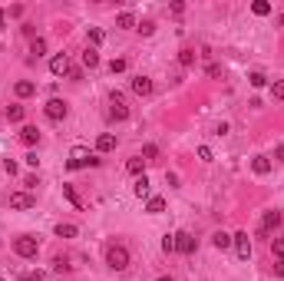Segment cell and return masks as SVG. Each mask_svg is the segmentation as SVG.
<instances>
[{
  "mask_svg": "<svg viewBox=\"0 0 284 281\" xmlns=\"http://www.w3.org/2000/svg\"><path fill=\"white\" fill-rule=\"evenodd\" d=\"M106 265L112 271H126L129 268V248L126 245H106Z\"/></svg>",
  "mask_w": 284,
  "mask_h": 281,
  "instance_id": "1",
  "label": "cell"
},
{
  "mask_svg": "<svg viewBox=\"0 0 284 281\" xmlns=\"http://www.w3.org/2000/svg\"><path fill=\"white\" fill-rule=\"evenodd\" d=\"M66 166H70V169L99 166V156H96V153H89L86 146H76V149H70V159H66Z\"/></svg>",
  "mask_w": 284,
  "mask_h": 281,
  "instance_id": "2",
  "label": "cell"
},
{
  "mask_svg": "<svg viewBox=\"0 0 284 281\" xmlns=\"http://www.w3.org/2000/svg\"><path fill=\"white\" fill-rule=\"evenodd\" d=\"M14 255L17 258H37L40 255V241L33 238V235H20V238H14Z\"/></svg>",
  "mask_w": 284,
  "mask_h": 281,
  "instance_id": "3",
  "label": "cell"
},
{
  "mask_svg": "<svg viewBox=\"0 0 284 281\" xmlns=\"http://www.w3.org/2000/svg\"><path fill=\"white\" fill-rule=\"evenodd\" d=\"M43 112H47V119L60 122V119H66V112H70V106H66V99L53 96V99H47V106H43Z\"/></svg>",
  "mask_w": 284,
  "mask_h": 281,
  "instance_id": "4",
  "label": "cell"
},
{
  "mask_svg": "<svg viewBox=\"0 0 284 281\" xmlns=\"http://www.w3.org/2000/svg\"><path fill=\"white\" fill-rule=\"evenodd\" d=\"M109 119L112 122H126L129 119V106H126V99L119 96V93H112V99H109Z\"/></svg>",
  "mask_w": 284,
  "mask_h": 281,
  "instance_id": "5",
  "label": "cell"
},
{
  "mask_svg": "<svg viewBox=\"0 0 284 281\" xmlns=\"http://www.w3.org/2000/svg\"><path fill=\"white\" fill-rule=\"evenodd\" d=\"M231 245H235V251H238V258H241V261H248V258H251V238H248V232L231 235Z\"/></svg>",
  "mask_w": 284,
  "mask_h": 281,
  "instance_id": "6",
  "label": "cell"
},
{
  "mask_svg": "<svg viewBox=\"0 0 284 281\" xmlns=\"http://www.w3.org/2000/svg\"><path fill=\"white\" fill-rule=\"evenodd\" d=\"M70 56L66 53H56L53 60H50V73H53V76H70Z\"/></svg>",
  "mask_w": 284,
  "mask_h": 281,
  "instance_id": "7",
  "label": "cell"
},
{
  "mask_svg": "<svg viewBox=\"0 0 284 281\" xmlns=\"http://www.w3.org/2000/svg\"><path fill=\"white\" fill-rule=\"evenodd\" d=\"M33 205H37V199H33L30 192H10V209H33Z\"/></svg>",
  "mask_w": 284,
  "mask_h": 281,
  "instance_id": "8",
  "label": "cell"
},
{
  "mask_svg": "<svg viewBox=\"0 0 284 281\" xmlns=\"http://www.w3.org/2000/svg\"><path fill=\"white\" fill-rule=\"evenodd\" d=\"M281 222H284V212H277V209L264 212V218H261V235L271 232V228H281Z\"/></svg>",
  "mask_w": 284,
  "mask_h": 281,
  "instance_id": "9",
  "label": "cell"
},
{
  "mask_svg": "<svg viewBox=\"0 0 284 281\" xmlns=\"http://www.w3.org/2000/svg\"><path fill=\"white\" fill-rule=\"evenodd\" d=\"M175 251H182V255H192V251H195V238H192L189 232H175Z\"/></svg>",
  "mask_w": 284,
  "mask_h": 281,
  "instance_id": "10",
  "label": "cell"
},
{
  "mask_svg": "<svg viewBox=\"0 0 284 281\" xmlns=\"http://www.w3.org/2000/svg\"><path fill=\"white\" fill-rule=\"evenodd\" d=\"M132 93H135V96H149V93H152V80H149V76H135V80H132Z\"/></svg>",
  "mask_w": 284,
  "mask_h": 281,
  "instance_id": "11",
  "label": "cell"
},
{
  "mask_svg": "<svg viewBox=\"0 0 284 281\" xmlns=\"http://www.w3.org/2000/svg\"><path fill=\"white\" fill-rule=\"evenodd\" d=\"M20 143H24V146H37L40 143V129L37 126H24V129H20Z\"/></svg>",
  "mask_w": 284,
  "mask_h": 281,
  "instance_id": "12",
  "label": "cell"
},
{
  "mask_svg": "<svg viewBox=\"0 0 284 281\" xmlns=\"http://www.w3.org/2000/svg\"><path fill=\"white\" fill-rule=\"evenodd\" d=\"M112 149H116V136L112 132H103L96 139V153H112Z\"/></svg>",
  "mask_w": 284,
  "mask_h": 281,
  "instance_id": "13",
  "label": "cell"
},
{
  "mask_svg": "<svg viewBox=\"0 0 284 281\" xmlns=\"http://www.w3.org/2000/svg\"><path fill=\"white\" fill-rule=\"evenodd\" d=\"M14 93H17L20 99H30L33 93H37V83H30V80H20V83L14 86Z\"/></svg>",
  "mask_w": 284,
  "mask_h": 281,
  "instance_id": "14",
  "label": "cell"
},
{
  "mask_svg": "<svg viewBox=\"0 0 284 281\" xmlns=\"http://www.w3.org/2000/svg\"><path fill=\"white\" fill-rule=\"evenodd\" d=\"M53 232H56V238H76V232H79V228H76L73 222H60V225L53 228Z\"/></svg>",
  "mask_w": 284,
  "mask_h": 281,
  "instance_id": "15",
  "label": "cell"
},
{
  "mask_svg": "<svg viewBox=\"0 0 284 281\" xmlns=\"http://www.w3.org/2000/svg\"><path fill=\"white\" fill-rule=\"evenodd\" d=\"M251 169L258 172V176H268V172H271V159H268V156H254V159H251Z\"/></svg>",
  "mask_w": 284,
  "mask_h": 281,
  "instance_id": "16",
  "label": "cell"
},
{
  "mask_svg": "<svg viewBox=\"0 0 284 281\" xmlns=\"http://www.w3.org/2000/svg\"><path fill=\"white\" fill-rule=\"evenodd\" d=\"M132 192L139 195V199H149V192H152L149 179H146V176H139V179H135V185H132Z\"/></svg>",
  "mask_w": 284,
  "mask_h": 281,
  "instance_id": "17",
  "label": "cell"
},
{
  "mask_svg": "<svg viewBox=\"0 0 284 281\" xmlns=\"http://www.w3.org/2000/svg\"><path fill=\"white\" fill-rule=\"evenodd\" d=\"M146 212H152V215L166 212V199H162V195H149V202H146Z\"/></svg>",
  "mask_w": 284,
  "mask_h": 281,
  "instance_id": "18",
  "label": "cell"
},
{
  "mask_svg": "<svg viewBox=\"0 0 284 281\" xmlns=\"http://www.w3.org/2000/svg\"><path fill=\"white\" fill-rule=\"evenodd\" d=\"M4 116H7L10 122H24V116H27V109L20 103H14V106H7V112H4Z\"/></svg>",
  "mask_w": 284,
  "mask_h": 281,
  "instance_id": "19",
  "label": "cell"
},
{
  "mask_svg": "<svg viewBox=\"0 0 284 281\" xmlns=\"http://www.w3.org/2000/svg\"><path fill=\"white\" fill-rule=\"evenodd\" d=\"M116 27H119V30H132V27H135V17L129 14V10H122V14L116 17Z\"/></svg>",
  "mask_w": 284,
  "mask_h": 281,
  "instance_id": "20",
  "label": "cell"
},
{
  "mask_svg": "<svg viewBox=\"0 0 284 281\" xmlns=\"http://www.w3.org/2000/svg\"><path fill=\"white\" fill-rule=\"evenodd\" d=\"M212 245H215L218 251L231 248V235H225V232H215V235H212Z\"/></svg>",
  "mask_w": 284,
  "mask_h": 281,
  "instance_id": "21",
  "label": "cell"
},
{
  "mask_svg": "<svg viewBox=\"0 0 284 281\" xmlns=\"http://www.w3.org/2000/svg\"><path fill=\"white\" fill-rule=\"evenodd\" d=\"M83 66H86V70H96V66H99V53H96L93 47H86V53H83Z\"/></svg>",
  "mask_w": 284,
  "mask_h": 281,
  "instance_id": "22",
  "label": "cell"
},
{
  "mask_svg": "<svg viewBox=\"0 0 284 281\" xmlns=\"http://www.w3.org/2000/svg\"><path fill=\"white\" fill-rule=\"evenodd\" d=\"M179 66H185V70H189V66H195V50H179Z\"/></svg>",
  "mask_w": 284,
  "mask_h": 281,
  "instance_id": "23",
  "label": "cell"
},
{
  "mask_svg": "<svg viewBox=\"0 0 284 281\" xmlns=\"http://www.w3.org/2000/svg\"><path fill=\"white\" fill-rule=\"evenodd\" d=\"M251 14L254 17H268L271 14V4H268V0H254V4H251Z\"/></svg>",
  "mask_w": 284,
  "mask_h": 281,
  "instance_id": "24",
  "label": "cell"
},
{
  "mask_svg": "<svg viewBox=\"0 0 284 281\" xmlns=\"http://www.w3.org/2000/svg\"><path fill=\"white\" fill-rule=\"evenodd\" d=\"M86 37H89V43H93V50L99 47V43H103V40H106V33L99 30V27H89V30H86Z\"/></svg>",
  "mask_w": 284,
  "mask_h": 281,
  "instance_id": "25",
  "label": "cell"
},
{
  "mask_svg": "<svg viewBox=\"0 0 284 281\" xmlns=\"http://www.w3.org/2000/svg\"><path fill=\"white\" fill-rule=\"evenodd\" d=\"M63 195H66V202H70V205H76V209H83V199H79V195H76V189H73V185H63Z\"/></svg>",
  "mask_w": 284,
  "mask_h": 281,
  "instance_id": "26",
  "label": "cell"
},
{
  "mask_svg": "<svg viewBox=\"0 0 284 281\" xmlns=\"http://www.w3.org/2000/svg\"><path fill=\"white\" fill-rule=\"evenodd\" d=\"M156 156H159V146L156 143H146V146H142V162H152Z\"/></svg>",
  "mask_w": 284,
  "mask_h": 281,
  "instance_id": "27",
  "label": "cell"
},
{
  "mask_svg": "<svg viewBox=\"0 0 284 281\" xmlns=\"http://www.w3.org/2000/svg\"><path fill=\"white\" fill-rule=\"evenodd\" d=\"M126 169H129V172H132V176H146V172H142V169H146V162H142V156H139V159H129V162H126Z\"/></svg>",
  "mask_w": 284,
  "mask_h": 281,
  "instance_id": "28",
  "label": "cell"
},
{
  "mask_svg": "<svg viewBox=\"0 0 284 281\" xmlns=\"http://www.w3.org/2000/svg\"><path fill=\"white\" fill-rule=\"evenodd\" d=\"M30 53L33 56H43V53H47V40H40V37H37V40L30 43Z\"/></svg>",
  "mask_w": 284,
  "mask_h": 281,
  "instance_id": "29",
  "label": "cell"
},
{
  "mask_svg": "<svg viewBox=\"0 0 284 281\" xmlns=\"http://www.w3.org/2000/svg\"><path fill=\"white\" fill-rule=\"evenodd\" d=\"M271 251L277 255V261H284V238H271Z\"/></svg>",
  "mask_w": 284,
  "mask_h": 281,
  "instance_id": "30",
  "label": "cell"
},
{
  "mask_svg": "<svg viewBox=\"0 0 284 281\" xmlns=\"http://www.w3.org/2000/svg\"><path fill=\"white\" fill-rule=\"evenodd\" d=\"M271 96H274V99H284V80H274V83H271Z\"/></svg>",
  "mask_w": 284,
  "mask_h": 281,
  "instance_id": "31",
  "label": "cell"
},
{
  "mask_svg": "<svg viewBox=\"0 0 284 281\" xmlns=\"http://www.w3.org/2000/svg\"><path fill=\"white\" fill-rule=\"evenodd\" d=\"M70 261H66V258H56V261H53V271H60V274H66V271H70Z\"/></svg>",
  "mask_w": 284,
  "mask_h": 281,
  "instance_id": "32",
  "label": "cell"
},
{
  "mask_svg": "<svg viewBox=\"0 0 284 281\" xmlns=\"http://www.w3.org/2000/svg\"><path fill=\"white\" fill-rule=\"evenodd\" d=\"M126 60H122V56H119V60H112V63H109V73H126Z\"/></svg>",
  "mask_w": 284,
  "mask_h": 281,
  "instance_id": "33",
  "label": "cell"
},
{
  "mask_svg": "<svg viewBox=\"0 0 284 281\" xmlns=\"http://www.w3.org/2000/svg\"><path fill=\"white\" fill-rule=\"evenodd\" d=\"M162 251H166V255L175 251V235H166V238H162Z\"/></svg>",
  "mask_w": 284,
  "mask_h": 281,
  "instance_id": "34",
  "label": "cell"
},
{
  "mask_svg": "<svg viewBox=\"0 0 284 281\" xmlns=\"http://www.w3.org/2000/svg\"><path fill=\"white\" fill-rule=\"evenodd\" d=\"M139 33H142V37H152V33H156V24H152V20L139 24Z\"/></svg>",
  "mask_w": 284,
  "mask_h": 281,
  "instance_id": "35",
  "label": "cell"
},
{
  "mask_svg": "<svg viewBox=\"0 0 284 281\" xmlns=\"http://www.w3.org/2000/svg\"><path fill=\"white\" fill-rule=\"evenodd\" d=\"M264 83H268V76H264V73H251V86H264Z\"/></svg>",
  "mask_w": 284,
  "mask_h": 281,
  "instance_id": "36",
  "label": "cell"
},
{
  "mask_svg": "<svg viewBox=\"0 0 284 281\" xmlns=\"http://www.w3.org/2000/svg\"><path fill=\"white\" fill-rule=\"evenodd\" d=\"M24 162H27V166H30V169H37V166H40V159H37V153H27V156H24Z\"/></svg>",
  "mask_w": 284,
  "mask_h": 281,
  "instance_id": "37",
  "label": "cell"
},
{
  "mask_svg": "<svg viewBox=\"0 0 284 281\" xmlns=\"http://www.w3.org/2000/svg\"><path fill=\"white\" fill-rule=\"evenodd\" d=\"M198 159H202V162H212V149H208V146H202V149H198Z\"/></svg>",
  "mask_w": 284,
  "mask_h": 281,
  "instance_id": "38",
  "label": "cell"
},
{
  "mask_svg": "<svg viewBox=\"0 0 284 281\" xmlns=\"http://www.w3.org/2000/svg\"><path fill=\"white\" fill-rule=\"evenodd\" d=\"M205 73H208V76H221V66H218V63H208Z\"/></svg>",
  "mask_w": 284,
  "mask_h": 281,
  "instance_id": "39",
  "label": "cell"
},
{
  "mask_svg": "<svg viewBox=\"0 0 284 281\" xmlns=\"http://www.w3.org/2000/svg\"><path fill=\"white\" fill-rule=\"evenodd\" d=\"M4 169H7L10 176H17V162H14V159H7V162H4Z\"/></svg>",
  "mask_w": 284,
  "mask_h": 281,
  "instance_id": "40",
  "label": "cell"
},
{
  "mask_svg": "<svg viewBox=\"0 0 284 281\" xmlns=\"http://www.w3.org/2000/svg\"><path fill=\"white\" fill-rule=\"evenodd\" d=\"M24 185H27V189H33V185H40V179H37V176H27Z\"/></svg>",
  "mask_w": 284,
  "mask_h": 281,
  "instance_id": "41",
  "label": "cell"
},
{
  "mask_svg": "<svg viewBox=\"0 0 284 281\" xmlns=\"http://www.w3.org/2000/svg\"><path fill=\"white\" fill-rule=\"evenodd\" d=\"M274 159H277V162H284V143H281V146H277V149H274Z\"/></svg>",
  "mask_w": 284,
  "mask_h": 281,
  "instance_id": "42",
  "label": "cell"
},
{
  "mask_svg": "<svg viewBox=\"0 0 284 281\" xmlns=\"http://www.w3.org/2000/svg\"><path fill=\"white\" fill-rule=\"evenodd\" d=\"M0 30H7V10H0Z\"/></svg>",
  "mask_w": 284,
  "mask_h": 281,
  "instance_id": "43",
  "label": "cell"
},
{
  "mask_svg": "<svg viewBox=\"0 0 284 281\" xmlns=\"http://www.w3.org/2000/svg\"><path fill=\"white\" fill-rule=\"evenodd\" d=\"M274 274H277V278H284V261H277V265H274Z\"/></svg>",
  "mask_w": 284,
  "mask_h": 281,
  "instance_id": "44",
  "label": "cell"
},
{
  "mask_svg": "<svg viewBox=\"0 0 284 281\" xmlns=\"http://www.w3.org/2000/svg\"><path fill=\"white\" fill-rule=\"evenodd\" d=\"M156 281H172V278H169V274H162V278H156Z\"/></svg>",
  "mask_w": 284,
  "mask_h": 281,
  "instance_id": "45",
  "label": "cell"
},
{
  "mask_svg": "<svg viewBox=\"0 0 284 281\" xmlns=\"http://www.w3.org/2000/svg\"><path fill=\"white\" fill-rule=\"evenodd\" d=\"M277 24H281V27H284V14H281V17H277Z\"/></svg>",
  "mask_w": 284,
  "mask_h": 281,
  "instance_id": "46",
  "label": "cell"
},
{
  "mask_svg": "<svg viewBox=\"0 0 284 281\" xmlns=\"http://www.w3.org/2000/svg\"><path fill=\"white\" fill-rule=\"evenodd\" d=\"M0 119H4V112H0Z\"/></svg>",
  "mask_w": 284,
  "mask_h": 281,
  "instance_id": "47",
  "label": "cell"
},
{
  "mask_svg": "<svg viewBox=\"0 0 284 281\" xmlns=\"http://www.w3.org/2000/svg\"><path fill=\"white\" fill-rule=\"evenodd\" d=\"M0 281H7V278H0Z\"/></svg>",
  "mask_w": 284,
  "mask_h": 281,
  "instance_id": "48",
  "label": "cell"
}]
</instances>
